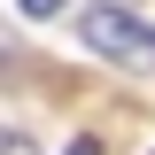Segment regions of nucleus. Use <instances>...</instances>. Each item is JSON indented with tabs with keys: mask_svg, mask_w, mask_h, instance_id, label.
I'll return each instance as SVG.
<instances>
[{
	"mask_svg": "<svg viewBox=\"0 0 155 155\" xmlns=\"http://www.w3.org/2000/svg\"><path fill=\"white\" fill-rule=\"evenodd\" d=\"M78 39H85L93 54H109L116 70H155V31L132 8H85V16H78Z\"/></svg>",
	"mask_w": 155,
	"mask_h": 155,
	"instance_id": "1",
	"label": "nucleus"
},
{
	"mask_svg": "<svg viewBox=\"0 0 155 155\" xmlns=\"http://www.w3.org/2000/svg\"><path fill=\"white\" fill-rule=\"evenodd\" d=\"M16 8H23V16H39V23H47V16H62L70 0H16Z\"/></svg>",
	"mask_w": 155,
	"mask_h": 155,
	"instance_id": "2",
	"label": "nucleus"
},
{
	"mask_svg": "<svg viewBox=\"0 0 155 155\" xmlns=\"http://www.w3.org/2000/svg\"><path fill=\"white\" fill-rule=\"evenodd\" d=\"M0 155H39V147H31L23 132H8V124H0Z\"/></svg>",
	"mask_w": 155,
	"mask_h": 155,
	"instance_id": "3",
	"label": "nucleus"
}]
</instances>
